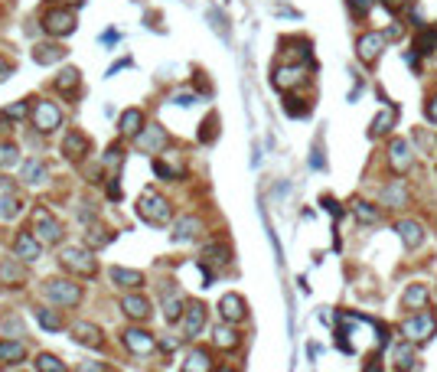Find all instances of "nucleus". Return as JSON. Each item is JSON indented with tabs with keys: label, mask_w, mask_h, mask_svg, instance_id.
Returning <instances> with one entry per match:
<instances>
[{
	"label": "nucleus",
	"mask_w": 437,
	"mask_h": 372,
	"mask_svg": "<svg viewBox=\"0 0 437 372\" xmlns=\"http://www.w3.org/2000/svg\"><path fill=\"white\" fill-rule=\"evenodd\" d=\"M183 313H186V304H183L180 298H167V300H163V320H167V323L183 320Z\"/></svg>",
	"instance_id": "39"
},
{
	"label": "nucleus",
	"mask_w": 437,
	"mask_h": 372,
	"mask_svg": "<svg viewBox=\"0 0 437 372\" xmlns=\"http://www.w3.org/2000/svg\"><path fill=\"white\" fill-rule=\"evenodd\" d=\"M200 232H202L200 219H196V216H183V219L173 225V242H193Z\"/></svg>",
	"instance_id": "26"
},
{
	"label": "nucleus",
	"mask_w": 437,
	"mask_h": 372,
	"mask_svg": "<svg viewBox=\"0 0 437 372\" xmlns=\"http://www.w3.org/2000/svg\"><path fill=\"white\" fill-rule=\"evenodd\" d=\"M88 150H92V141H88L82 131H69V134L63 137V154L69 161H82Z\"/></svg>",
	"instance_id": "16"
},
{
	"label": "nucleus",
	"mask_w": 437,
	"mask_h": 372,
	"mask_svg": "<svg viewBox=\"0 0 437 372\" xmlns=\"http://www.w3.org/2000/svg\"><path fill=\"white\" fill-rule=\"evenodd\" d=\"M352 216L359 219V223H365V225H375L382 216H379V209H375L372 203H365V199H356L352 203Z\"/></svg>",
	"instance_id": "35"
},
{
	"label": "nucleus",
	"mask_w": 437,
	"mask_h": 372,
	"mask_svg": "<svg viewBox=\"0 0 437 372\" xmlns=\"http://www.w3.org/2000/svg\"><path fill=\"white\" fill-rule=\"evenodd\" d=\"M144 131V112L140 108H127L121 114V121H118V134L121 137H138Z\"/></svg>",
	"instance_id": "20"
},
{
	"label": "nucleus",
	"mask_w": 437,
	"mask_h": 372,
	"mask_svg": "<svg viewBox=\"0 0 437 372\" xmlns=\"http://www.w3.org/2000/svg\"><path fill=\"white\" fill-rule=\"evenodd\" d=\"M36 323L43 327V330H50V333H59V330L65 327V317H63V310L39 307V310H36Z\"/></svg>",
	"instance_id": "29"
},
{
	"label": "nucleus",
	"mask_w": 437,
	"mask_h": 372,
	"mask_svg": "<svg viewBox=\"0 0 437 372\" xmlns=\"http://www.w3.org/2000/svg\"><path fill=\"white\" fill-rule=\"evenodd\" d=\"M213 343L219 349H235L238 347V333L232 330V323H222V327H215L213 330Z\"/></svg>",
	"instance_id": "34"
},
{
	"label": "nucleus",
	"mask_w": 437,
	"mask_h": 372,
	"mask_svg": "<svg viewBox=\"0 0 437 372\" xmlns=\"http://www.w3.org/2000/svg\"><path fill=\"white\" fill-rule=\"evenodd\" d=\"M392 362H395V366H398L401 372L412 369V362H414V347H412V340H408V336H405L398 347H395V353H392Z\"/></svg>",
	"instance_id": "32"
},
{
	"label": "nucleus",
	"mask_w": 437,
	"mask_h": 372,
	"mask_svg": "<svg viewBox=\"0 0 437 372\" xmlns=\"http://www.w3.org/2000/svg\"><path fill=\"white\" fill-rule=\"evenodd\" d=\"M65 59L63 43H36L33 46V62L36 65H56V62Z\"/></svg>",
	"instance_id": "18"
},
{
	"label": "nucleus",
	"mask_w": 437,
	"mask_h": 372,
	"mask_svg": "<svg viewBox=\"0 0 437 372\" xmlns=\"http://www.w3.org/2000/svg\"><path fill=\"white\" fill-rule=\"evenodd\" d=\"M20 176H23V183H46V176H50V170H46V163L36 161V157H30V161L20 163Z\"/></svg>",
	"instance_id": "24"
},
{
	"label": "nucleus",
	"mask_w": 437,
	"mask_h": 372,
	"mask_svg": "<svg viewBox=\"0 0 437 372\" xmlns=\"http://www.w3.org/2000/svg\"><path fill=\"white\" fill-rule=\"evenodd\" d=\"M33 232H36V238L43 245H56L63 238V225H59V219L46 206H36L33 209Z\"/></svg>",
	"instance_id": "5"
},
{
	"label": "nucleus",
	"mask_w": 437,
	"mask_h": 372,
	"mask_svg": "<svg viewBox=\"0 0 437 372\" xmlns=\"http://www.w3.org/2000/svg\"><path fill=\"white\" fill-rule=\"evenodd\" d=\"M121 163H125V150H121V144H111V147L105 150V167H114V170H118Z\"/></svg>",
	"instance_id": "43"
},
{
	"label": "nucleus",
	"mask_w": 437,
	"mask_h": 372,
	"mask_svg": "<svg viewBox=\"0 0 437 372\" xmlns=\"http://www.w3.org/2000/svg\"><path fill=\"white\" fill-rule=\"evenodd\" d=\"M82 372H108V366H105V362H85Z\"/></svg>",
	"instance_id": "49"
},
{
	"label": "nucleus",
	"mask_w": 437,
	"mask_h": 372,
	"mask_svg": "<svg viewBox=\"0 0 437 372\" xmlns=\"http://www.w3.org/2000/svg\"><path fill=\"white\" fill-rule=\"evenodd\" d=\"M78 82H82V75H78V69H72V65H65L63 72L56 75V88H59L63 95H75Z\"/></svg>",
	"instance_id": "33"
},
{
	"label": "nucleus",
	"mask_w": 437,
	"mask_h": 372,
	"mask_svg": "<svg viewBox=\"0 0 437 372\" xmlns=\"http://www.w3.org/2000/svg\"><path fill=\"white\" fill-rule=\"evenodd\" d=\"M138 216L150 225H167L170 219H173V209H170V203H167L153 186H147L138 199Z\"/></svg>",
	"instance_id": "1"
},
{
	"label": "nucleus",
	"mask_w": 437,
	"mask_h": 372,
	"mask_svg": "<svg viewBox=\"0 0 437 372\" xmlns=\"http://www.w3.org/2000/svg\"><path fill=\"white\" fill-rule=\"evenodd\" d=\"M303 79H307V69H303L300 62H294V65H277L271 85H275L277 92H290V88H297Z\"/></svg>",
	"instance_id": "10"
},
{
	"label": "nucleus",
	"mask_w": 437,
	"mask_h": 372,
	"mask_svg": "<svg viewBox=\"0 0 437 372\" xmlns=\"http://www.w3.org/2000/svg\"><path fill=\"white\" fill-rule=\"evenodd\" d=\"M437 50V33L434 30H421L418 37V52H434Z\"/></svg>",
	"instance_id": "44"
},
{
	"label": "nucleus",
	"mask_w": 437,
	"mask_h": 372,
	"mask_svg": "<svg viewBox=\"0 0 437 372\" xmlns=\"http://www.w3.org/2000/svg\"><path fill=\"white\" fill-rule=\"evenodd\" d=\"M20 163H23L20 147H17L13 141H0V170H17Z\"/></svg>",
	"instance_id": "31"
},
{
	"label": "nucleus",
	"mask_w": 437,
	"mask_h": 372,
	"mask_svg": "<svg viewBox=\"0 0 437 372\" xmlns=\"http://www.w3.org/2000/svg\"><path fill=\"white\" fill-rule=\"evenodd\" d=\"M7 75H10V65H7V62H0V82H3Z\"/></svg>",
	"instance_id": "52"
},
{
	"label": "nucleus",
	"mask_w": 437,
	"mask_h": 372,
	"mask_svg": "<svg viewBox=\"0 0 437 372\" xmlns=\"http://www.w3.org/2000/svg\"><path fill=\"white\" fill-rule=\"evenodd\" d=\"M202 258L213 261V265H225V261H228V251H225V248H219V245H209L206 251H202Z\"/></svg>",
	"instance_id": "45"
},
{
	"label": "nucleus",
	"mask_w": 437,
	"mask_h": 372,
	"mask_svg": "<svg viewBox=\"0 0 437 372\" xmlns=\"http://www.w3.org/2000/svg\"><path fill=\"white\" fill-rule=\"evenodd\" d=\"M111 238H114L111 229H105V225H95V229H88V232H85V245L95 251V248H105L108 242H111Z\"/></svg>",
	"instance_id": "38"
},
{
	"label": "nucleus",
	"mask_w": 437,
	"mask_h": 372,
	"mask_svg": "<svg viewBox=\"0 0 437 372\" xmlns=\"http://www.w3.org/2000/svg\"><path fill=\"white\" fill-rule=\"evenodd\" d=\"M382 3H385L388 10H401V7H408L412 0H382Z\"/></svg>",
	"instance_id": "50"
},
{
	"label": "nucleus",
	"mask_w": 437,
	"mask_h": 372,
	"mask_svg": "<svg viewBox=\"0 0 437 372\" xmlns=\"http://www.w3.org/2000/svg\"><path fill=\"white\" fill-rule=\"evenodd\" d=\"M95 219V209H82V223H92Z\"/></svg>",
	"instance_id": "51"
},
{
	"label": "nucleus",
	"mask_w": 437,
	"mask_h": 372,
	"mask_svg": "<svg viewBox=\"0 0 437 372\" xmlns=\"http://www.w3.org/2000/svg\"><path fill=\"white\" fill-rule=\"evenodd\" d=\"M72 336H75V343H82V347H92V349H101V347H105V336H101V330L95 327V323L78 320V323L72 327Z\"/></svg>",
	"instance_id": "17"
},
{
	"label": "nucleus",
	"mask_w": 437,
	"mask_h": 372,
	"mask_svg": "<svg viewBox=\"0 0 437 372\" xmlns=\"http://www.w3.org/2000/svg\"><path fill=\"white\" fill-rule=\"evenodd\" d=\"M36 372H65V362L52 353H39L36 356Z\"/></svg>",
	"instance_id": "40"
},
{
	"label": "nucleus",
	"mask_w": 437,
	"mask_h": 372,
	"mask_svg": "<svg viewBox=\"0 0 437 372\" xmlns=\"http://www.w3.org/2000/svg\"><path fill=\"white\" fill-rule=\"evenodd\" d=\"M138 147L144 150V154H160V150L167 147V131H163L160 124H147V127L138 134Z\"/></svg>",
	"instance_id": "13"
},
{
	"label": "nucleus",
	"mask_w": 437,
	"mask_h": 372,
	"mask_svg": "<svg viewBox=\"0 0 437 372\" xmlns=\"http://www.w3.org/2000/svg\"><path fill=\"white\" fill-rule=\"evenodd\" d=\"M395 118H398V112H395L392 105H385L382 112L375 114V121H372V134H385V131H392V127H395Z\"/></svg>",
	"instance_id": "37"
},
{
	"label": "nucleus",
	"mask_w": 437,
	"mask_h": 372,
	"mask_svg": "<svg viewBox=\"0 0 437 372\" xmlns=\"http://www.w3.org/2000/svg\"><path fill=\"white\" fill-rule=\"evenodd\" d=\"M13 255H17V258H23L26 265L39 261V255H43V242L36 238V232H20L17 242H13Z\"/></svg>",
	"instance_id": "12"
},
{
	"label": "nucleus",
	"mask_w": 437,
	"mask_h": 372,
	"mask_svg": "<svg viewBox=\"0 0 437 372\" xmlns=\"http://www.w3.org/2000/svg\"><path fill=\"white\" fill-rule=\"evenodd\" d=\"M405 307L408 310H425L427 300H431V291H427V285H412L408 291H405Z\"/></svg>",
	"instance_id": "30"
},
{
	"label": "nucleus",
	"mask_w": 437,
	"mask_h": 372,
	"mask_svg": "<svg viewBox=\"0 0 437 372\" xmlns=\"http://www.w3.org/2000/svg\"><path fill=\"white\" fill-rule=\"evenodd\" d=\"M405 336L412 340V343H427L431 336H434L437 330V320H434V313H427V310H418V313H412L408 320H405Z\"/></svg>",
	"instance_id": "6"
},
{
	"label": "nucleus",
	"mask_w": 437,
	"mask_h": 372,
	"mask_svg": "<svg viewBox=\"0 0 437 372\" xmlns=\"http://www.w3.org/2000/svg\"><path fill=\"white\" fill-rule=\"evenodd\" d=\"M20 206H23V203L17 196H3L0 199V219H13V216L20 212Z\"/></svg>",
	"instance_id": "42"
},
{
	"label": "nucleus",
	"mask_w": 437,
	"mask_h": 372,
	"mask_svg": "<svg viewBox=\"0 0 437 372\" xmlns=\"http://www.w3.org/2000/svg\"><path fill=\"white\" fill-rule=\"evenodd\" d=\"M26 360V347L20 340H0V362L3 366H13V362Z\"/></svg>",
	"instance_id": "28"
},
{
	"label": "nucleus",
	"mask_w": 437,
	"mask_h": 372,
	"mask_svg": "<svg viewBox=\"0 0 437 372\" xmlns=\"http://www.w3.org/2000/svg\"><path fill=\"white\" fill-rule=\"evenodd\" d=\"M346 3H350V10L356 13V17H365V13L372 10L375 0H346Z\"/></svg>",
	"instance_id": "46"
},
{
	"label": "nucleus",
	"mask_w": 437,
	"mask_h": 372,
	"mask_svg": "<svg viewBox=\"0 0 437 372\" xmlns=\"http://www.w3.org/2000/svg\"><path fill=\"white\" fill-rule=\"evenodd\" d=\"M183 372H213V356L209 349H189L186 360H183Z\"/></svg>",
	"instance_id": "23"
},
{
	"label": "nucleus",
	"mask_w": 437,
	"mask_h": 372,
	"mask_svg": "<svg viewBox=\"0 0 437 372\" xmlns=\"http://www.w3.org/2000/svg\"><path fill=\"white\" fill-rule=\"evenodd\" d=\"M425 114H427V121H431V124H437V99H431V101H427Z\"/></svg>",
	"instance_id": "47"
},
{
	"label": "nucleus",
	"mask_w": 437,
	"mask_h": 372,
	"mask_svg": "<svg viewBox=\"0 0 437 372\" xmlns=\"http://www.w3.org/2000/svg\"><path fill=\"white\" fill-rule=\"evenodd\" d=\"M153 174L163 176V180H180V176H183V161H180L176 154H170L167 161L157 157V161H153Z\"/></svg>",
	"instance_id": "25"
},
{
	"label": "nucleus",
	"mask_w": 437,
	"mask_h": 372,
	"mask_svg": "<svg viewBox=\"0 0 437 372\" xmlns=\"http://www.w3.org/2000/svg\"><path fill=\"white\" fill-rule=\"evenodd\" d=\"M43 294L52 300V304H59V307H78L82 304V287L69 281V278H50V281H43Z\"/></svg>",
	"instance_id": "3"
},
{
	"label": "nucleus",
	"mask_w": 437,
	"mask_h": 372,
	"mask_svg": "<svg viewBox=\"0 0 437 372\" xmlns=\"http://www.w3.org/2000/svg\"><path fill=\"white\" fill-rule=\"evenodd\" d=\"M108 199H121V183H118V176L108 183Z\"/></svg>",
	"instance_id": "48"
},
{
	"label": "nucleus",
	"mask_w": 437,
	"mask_h": 372,
	"mask_svg": "<svg viewBox=\"0 0 437 372\" xmlns=\"http://www.w3.org/2000/svg\"><path fill=\"white\" fill-rule=\"evenodd\" d=\"M26 114H33V99H23V101H17V105L7 108V118H10V121H23Z\"/></svg>",
	"instance_id": "41"
},
{
	"label": "nucleus",
	"mask_w": 437,
	"mask_h": 372,
	"mask_svg": "<svg viewBox=\"0 0 437 372\" xmlns=\"http://www.w3.org/2000/svg\"><path fill=\"white\" fill-rule=\"evenodd\" d=\"M219 313H222L225 323H242L245 320V313H248L245 298H242V294H225V298L219 300Z\"/></svg>",
	"instance_id": "14"
},
{
	"label": "nucleus",
	"mask_w": 437,
	"mask_h": 372,
	"mask_svg": "<svg viewBox=\"0 0 437 372\" xmlns=\"http://www.w3.org/2000/svg\"><path fill=\"white\" fill-rule=\"evenodd\" d=\"M382 50H385V37L382 33H363V37L356 39V56L365 65H375L379 56H382Z\"/></svg>",
	"instance_id": "9"
},
{
	"label": "nucleus",
	"mask_w": 437,
	"mask_h": 372,
	"mask_svg": "<svg viewBox=\"0 0 437 372\" xmlns=\"http://www.w3.org/2000/svg\"><path fill=\"white\" fill-rule=\"evenodd\" d=\"M202 327H206V307L200 300H193V304H186V313H183V330H186V336H200Z\"/></svg>",
	"instance_id": "19"
},
{
	"label": "nucleus",
	"mask_w": 437,
	"mask_h": 372,
	"mask_svg": "<svg viewBox=\"0 0 437 372\" xmlns=\"http://www.w3.org/2000/svg\"><path fill=\"white\" fill-rule=\"evenodd\" d=\"M121 310H125L131 320H147L150 317V300L144 294H127L121 298Z\"/></svg>",
	"instance_id": "21"
},
{
	"label": "nucleus",
	"mask_w": 437,
	"mask_h": 372,
	"mask_svg": "<svg viewBox=\"0 0 437 372\" xmlns=\"http://www.w3.org/2000/svg\"><path fill=\"white\" fill-rule=\"evenodd\" d=\"M26 261L23 258H0V281L3 285H10V287H20L26 281V268H23Z\"/></svg>",
	"instance_id": "15"
},
{
	"label": "nucleus",
	"mask_w": 437,
	"mask_h": 372,
	"mask_svg": "<svg viewBox=\"0 0 437 372\" xmlns=\"http://www.w3.org/2000/svg\"><path fill=\"white\" fill-rule=\"evenodd\" d=\"M59 265H63L65 271L82 274V278H92V274L98 271V261H95V255H92L88 245H65L59 251Z\"/></svg>",
	"instance_id": "2"
},
{
	"label": "nucleus",
	"mask_w": 437,
	"mask_h": 372,
	"mask_svg": "<svg viewBox=\"0 0 437 372\" xmlns=\"http://www.w3.org/2000/svg\"><path fill=\"white\" fill-rule=\"evenodd\" d=\"M382 203H385V206H392V209H398V206H408V186L401 183V180L388 183L385 189H382Z\"/></svg>",
	"instance_id": "27"
},
{
	"label": "nucleus",
	"mask_w": 437,
	"mask_h": 372,
	"mask_svg": "<svg viewBox=\"0 0 437 372\" xmlns=\"http://www.w3.org/2000/svg\"><path fill=\"white\" fill-rule=\"evenodd\" d=\"M412 163H414L412 144H408L405 137H395V141L388 144V167L401 176V174H408V170H412Z\"/></svg>",
	"instance_id": "8"
},
{
	"label": "nucleus",
	"mask_w": 437,
	"mask_h": 372,
	"mask_svg": "<svg viewBox=\"0 0 437 372\" xmlns=\"http://www.w3.org/2000/svg\"><path fill=\"white\" fill-rule=\"evenodd\" d=\"M121 340H125V347L134 353V356H147V353H153V347H157V340L147 333V330H140V327H127L125 333H121Z\"/></svg>",
	"instance_id": "11"
},
{
	"label": "nucleus",
	"mask_w": 437,
	"mask_h": 372,
	"mask_svg": "<svg viewBox=\"0 0 437 372\" xmlns=\"http://www.w3.org/2000/svg\"><path fill=\"white\" fill-rule=\"evenodd\" d=\"M39 26L50 33V37H69V33H75V13L72 10H50L43 13V20H39Z\"/></svg>",
	"instance_id": "7"
},
{
	"label": "nucleus",
	"mask_w": 437,
	"mask_h": 372,
	"mask_svg": "<svg viewBox=\"0 0 437 372\" xmlns=\"http://www.w3.org/2000/svg\"><path fill=\"white\" fill-rule=\"evenodd\" d=\"M111 281L121 287H140L144 285V274L131 271V268H111Z\"/></svg>",
	"instance_id": "36"
},
{
	"label": "nucleus",
	"mask_w": 437,
	"mask_h": 372,
	"mask_svg": "<svg viewBox=\"0 0 437 372\" xmlns=\"http://www.w3.org/2000/svg\"><path fill=\"white\" fill-rule=\"evenodd\" d=\"M30 121H33V127H36L39 134H52L56 127H63V108H59L56 101L36 99V105H33V114H30Z\"/></svg>",
	"instance_id": "4"
},
{
	"label": "nucleus",
	"mask_w": 437,
	"mask_h": 372,
	"mask_svg": "<svg viewBox=\"0 0 437 372\" xmlns=\"http://www.w3.org/2000/svg\"><path fill=\"white\" fill-rule=\"evenodd\" d=\"M395 229H398L401 242H405L408 248H418L421 242H425V225H421V223H414V219H401V223L395 225Z\"/></svg>",
	"instance_id": "22"
}]
</instances>
